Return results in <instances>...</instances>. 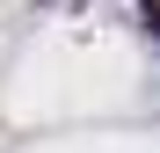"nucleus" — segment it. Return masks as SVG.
Instances as JSON below:
<instances>
[{
  "mask_svg": "<svg viewBox=\"0 0 160 153\" xmlns=\"http://www.w3.org/2000/svg\"><path fill=\"white\" fill-rule=\"evenodd\" d=\"M138 15H146V37L160 44V0H138Z\"/></svg>",
  "mask_w": 160,
  "mask_h": 153,
  "instance_id": "obj_1",
  "label": "nucleus"
}]
</instances>
